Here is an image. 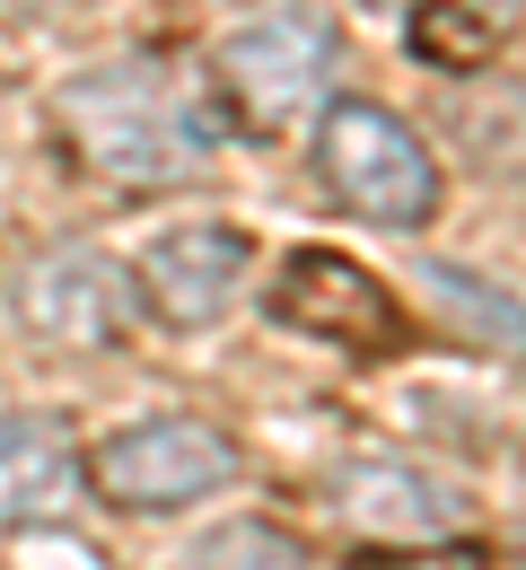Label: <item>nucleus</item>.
Instances as JSON below:
<instances>
[{"label": "nucleus", "mask_w": 526, "mask_h": 570, "mask_svg": "<svg viewBox=\"0 0 526 570\" xmlns=\"http://www.w3.org/2000/svg\"><path fill=\"white\" fill-rule=\"evenodd\" d=\"M53 124H62L71 158L115 194H176L220 149V124H211L202 88L158 53H123V62L79 71L53 97Z\"/></svg>", "instance_id": "nucleus-1"}, {"label": "nucleus", "mask_w": 526, "mask_h": 570, "mask_svg": "<svg viewBox=\"0 0 526 570\" xmlns=\"http://www.w3.org/2000/svg\"><path fill=\"white\" fill-rule=\"evenodd\" d=\"M316 176H325V194H334L343 212L369 219V228L421 237V228L439 219V158H430V141H421L395 106H377V97H334V106L316 115Z\"/></svg>", "instance_id": "nucleus-2"}, {"label": "nucleus", "mask_w": 526, "mask_h": 570, "mask_svg": "<svg viewBox=\"0 0 526 570\" xmlns=\"http://www.w3.org/2000/svg\"><path fill=\"white\" fill-rule=\"evenodd\" d=\"M334 53H343V27H334L316 0H290V9L246 18L220 45L211 71H220L228 115H237L255 141H290L299 124H316V106H325Z\"/></svg>", "instance_id": "nucleus-3"}, {"label": "nucleus", "mask_w": 526, "mask_h": 570, "mask_svg": "<svg viewBox=\"0 0 526 570\" xmlns=\"http://www.w3.org/2000/svg\"><path fill=\"white\" fill-rule=\"evenodd\" d=\"M9 316L62 360L123 352L141 325V282L132 264H115L106 246H44L18 282H9Z\"/></svg>", "instance_id": "nucleus-4"}, {"label": "nucleus", "mask_w": 526, "mask_h": 570, "mask_svg": "<svg viewBox=\"0 0 526 570\" xmlns=\"http://www.w3.org/2000/svg\"><path fill=\"white\" fill-rule=\"evenodd\" d=\"M237 483V439L193 413H158V422L115 430L97 456H88V492H106L132 518H167V509H193Z\"/></svg>", "instance_id": "nucleus-5"}, {"label": "nucleus", "mask_w": 526, "mask_h": 570, "mask_svg": "<svg viewBox=\"0 0 526 570\" xmlns=\"http://www.w3.org/2000/svg\"><path fill=\"white\" fill-rule=\"evenodd\" d=\"M264 307H272L290 334H316V343H334V352H351V360H386V352L413 343L404 298L377 282L369 264L334 255V246H299V255H281V273L264 282Z\"/></svg>", "instance_id": "nucleus-6"}, {"label": "nucleus", "mask_w": 526, "mask_h": 570, "mask_svg": "<svg viewBox=\"0 0 526 570\" xmlns=\"http://www.w3.org/2000/svg\"><path fill=\"white\" fill-rule=\"evenodd\" d=\"M246 273H255V246L246 228H220V219H185L141 246L132 282H141V316H158L167 334H202L220 325L228 307L246 298Z\"/></svg>", "instance_id": "nucleus-7"}, {"label": "nucleus", "mask_w": 526, "mask_h": 570, "mask_svg": "<svg viewBox=\"0 0 526 570\" xmlns=\"http://www.w3.org/2000/svg\"><path fill=\"white\" fill-rule=\"evenodd\" d=\"M88 500V456L53 413H0V535L62 527Z\"/></svg>", "instance_id": "nucleus-8"}, {"label": "nucleus", "mask_w": 526, "mask_h": 570, "mask_svg": "<svg viewBox=\"0 0 526 570\" xmlns=\"http://www.w3.org/2000/svg\"><path fill=\"white\" fill-rule=\"evenodd\" d=\"M334 492H343V509H351L360 527H377V535H456L465 509H474L465 483L413 465V456H360V465L334 474Z\"/></svg>", "instance_id": "nucleus-9"}, {"label": "nucleus", "mask_w": 526, "mask_h": 570, "mask_svg": "<svg viewBox=\"0 0 526 570\" xmlns=\"http://www.w3.org/2000/svg\"><path fill=\"white\" fill-rule=\"evenodd\" d=\"M448 132H456V158L474 176L526 185V79L465 71V88H448Z\"/></svg>", "instance_id": "nucleus-10"}, {"label": "nucleus", "mask_w": 526, "mask_h": 570, "mask_svg": "<svg viewBox=\"0 0 526 570\" xmlns=\"http://www.w3.org/2000/svg\"><path fill=\"white\" fill-rule=\"evenodd\" d=\"M413 282H421V307L448 325L465 352H483V360H526V298H518V289L483 282V273H465V264H421Z\"/></svg>", "instance_id": "nucleus-11"}, {"label": "nucleus", "mask_w": 526, "mask_h": 570, "mask_svg": "<svg viewBox=\"0 0 526 570\" xmlns=\"http://www.w3.org/2000/svg\"><path fill=\"white\" fill-rule=\"evenodd\" d=\"M492 45H500V36H492V18H474V9H456V0H421V9H413V53H421V62H430V71H483V62H492Z\"/></svg>", "instance_id": "nucleus-12"}, {"label": "nucleus", "mask_w": 526, "mask_h": 570, "mask_svg": "<svg viewBox=\"0 0 526 570\" xmlns=\"http://www.w3.org/2000/svg\"><path fill=\"white\" fill-rule=\"evenodd\" d=\"M193 570H316V553H307L290 527H272V518H237V527H220L193 553Z\"/></svg>", "instance_id": "nucleus-13"}, {"label": "nucleus", "mask_w": 526, "mask_h": 570, "mask_svg": "<svg viewBox=\"0 0 526 570\" xmlns=\"http://www.w3.org/2000/svg\"><path fill=\"white\" fill-rule=\"evenodd\" d=\"M360 570H492L483 544H421V553H369Z\"/></svg>", "instance_id": "nucleus-14"}, {"label": "nucleus", "mask_w": 526, "mask_h": 570, "mask_svg": "<svg viewBox=\"0 0 526 570\" xmlns=\"http://www.w3.org/2000/svg\"><path fill=\"white\" fill-rule=\"evenodd\" d=\"M62 0H0V18H53Z\"/></svg>", "instance_id": "nucleus-15"}]
</instances>
